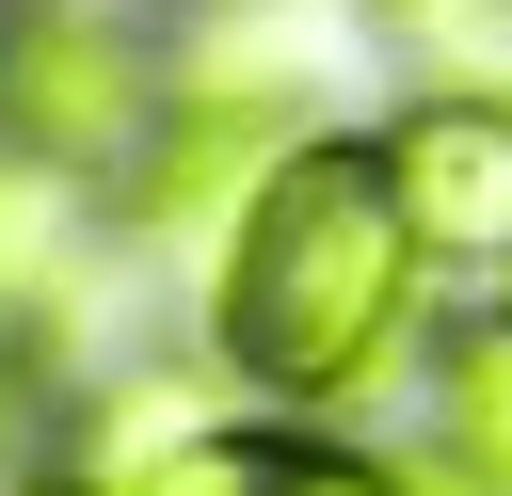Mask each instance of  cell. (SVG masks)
<instances>
[{"mask_svg":"<svg viewBox=\"0 0 512 496\" xmlns=\"http://www.w3.org/2000/svg\"><path fill=\"white\" fill-rule=\"evenodd\" d=\"M416 288V208L384 144H288L224 240V368L272 400H352L400 336Z\"/></svg>","mask_w":512,"mask_h":496,"instance_id":"6da1fadb","label":"cell"},{"mask_svg":"<svg viewBox=\"0 0 512 496\" xmlns=\"http://www.w3.org/2000/svg\"><path fill=\"white\" fill-rule=\"evenodd\" d=\"M464 432H480V448H496V464H512V336H496V352H480V368H464Z\"/></svg>","mask_w":512,"mask_h":496,"instance_id":"277c9868","label":"cell"},{"mask_svg":"<svg viewBox=\"0 0 512 496\" xmlns=\"http://www.w3.org/2000/svg\"><path fill=\"white\" fill-rule=\"evenodd\" d=\"M288 464H304V448H272V432H144V448H112L80 496H288Z\"/></svg>","mask_w":512,"mask_h":496,"instance_id":"3957f363","label":"cell"},{"mask_svg":"<svg viewBox=\"0 0 512 496\" xmlns=\"http://www.w3.org/2000/svg\"><path fill=\"white\" fill-rule=\"evenodd\" d=\"M384 176L432 256H512V96H432L384 128Z\"/></svg>","mask_w":512,"mask_h":496,"instance_id":"7a4b0ae2","label":"cell"}]
</instances>
